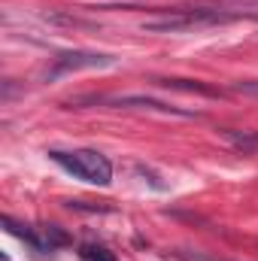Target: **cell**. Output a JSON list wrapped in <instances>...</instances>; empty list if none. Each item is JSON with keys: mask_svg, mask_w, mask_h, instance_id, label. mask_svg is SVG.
Returning a JSON list of instances; mask_svg holds the SVG:
<instances>
[{"mask_svg": "<svg viewBox=\"0 0 258 261\" xmlns=\"http://www.w3.org/2000/svg\"><path fill=\"white\" fill-rule=\"evenodd\" d=\"M119 58L116 55H107V52H85V49H73V52H61L52 58V67L46 70V79L55 82L67 73H76V70H104V67H116Z\"/></svg>", "mask_w": 258, "mask_h": 261, "instance_id": "3", "label": "cell"}, {"mask_svg": "<svg viewBox=\"0 0 258 261\" xmlns=\"http://www.w3.org/2000/svg\"><path fill=\"white\" fill-rule=\"evenodd\" d=\"M104 103H113V107H137V110H152V113H164V116H183V119H192L197 113L192 110H179V107H170L164 100H155V97H143V94H125V97H107Z\"/></svg>", "mask_w": 258, "mask_h": 261, "instance_id": "4", "label": "cell"}, {"mask_svg": "<svg viewBox=\"0 0 258 261\" xmlns=\"http://www.w3.org/2000/svg\"><path fill=\"white\" fill-rule=\"evenodd\" d=\"M43 234H46V240H49V246H52V249H58V246H67V243H70V237H67L58 225L43 228Z\"/></svg>", "mask_w": 258, "mask_h": 261, "instance_id": "10", "label": "cell"}, {"mask_svg": "<svg viewBox=\"0 0 258 261\" xmlns=\"http://www.w3.org/2000/svg\"><path fill=\"white\" fill-rule=\"evenodd\" d=\"M237 12L225 9H210V6H194V9H173L164 18L146 21L143 31L149 34H176V31H194V28H213V24H228L234 21Z\"/></svg>", "mask_w": 258, "mask_h": 261, "instance_id": "2", "label": "cell"}, {"mask_svg": "<svg viewBox=\"0 0 258 261\" xmlns=\"http://www.w3.org/2000/svg\"><path fill=\"white\" fill-rule=\"evenodd\" d=\"M231 146L243 149V152H258V130H234V128H222L219 130Z\"/></svg>", "mask_w": 258, "mask_h": 261, "instance_id": "6", "label": "cell"}, {"mask_svg": "<svg viewBox=\"0 0 258 261\" xmlns=\"http://www.w3.org/2000/svg\"><path fill=\"white\" fill-rule=\"evenodd\" d=\"M49 158H52L58 167H64L73 179H82V182H88V186H100V189H104V186L113 182V164H110V158H107L104 152H97V149H73V152L52 149Z\"/></svg>", "mask_w": 258, "mask_h": 261, "instance_id": "1", "label": "cell"}, {"mask_svg": "<svg viewBox=\"0 0 258 261\" xmlns=\"http://www.w3.org/2000/svg\"><path fill=\"white\" fill-rule=\"evenodd\" d=\"M79 261H119V258L110 246L88 240V243H79Z\"/></svg>", "mask_w": 258, "mask_h": 261, "instance_id": "7", "label": "cell"}, {"mask_svg": "<svg viewBox=\"0 0 258 261\" xmlns=\"http://www.w3.org/2000/svg\"><path fill=\"white\" fill-rule=\"evenodd\" d=\"M231 88H234V91H240V94L258 97V79H240V82H234Z\"/></svg>", "mask_w": 258, "mask_h": 261, "instance_id": "11", "label": "cell"}, {"mask_svg": "<svg viewBox=\"0 0 258 261\" xmlns=\"http://www.w3.org/2000/svg\"><path fill=\"white\" fill-rule=\"evenodd\" d=\"M0 225H3V231L6 234H12V237H18L24 246H31L34 252H40V255H46V252H52V246H49V240H46V234H43V228L37 231V228H31V225H24V222H18V219H12V216H3L0 219Z\"/></svg>", "mask_w": 258, "mask_h": 261, "instance_id": "5", "label": "cell"}, {"mask_svg": "<svg viewBox=\"0 0 258 261\" xmlns=\"http://www.w3.org/2000/svg\"><path fill=\"white\" fill-rule=\"evenodd\" d=\"M67 210L73 213H113V206H100V203H91V200H64Z\"/></svg>", "mask_w": 258, "mask_h": 261, "instance_id": "9", "label": "cell"}, {"mask_svg": "<svg viewBox=\"0 0 258 261\" xmlns=\"http://www.w3.org/2000/svg\"><path fill=\"white\" fill-rule=\"evenodd\" d=\"M158 85H164V88H183V91H197V94H210V97H216L219 91L216 88H210V85H203V82H197V79H155Z\"/></svg>", "mask_w": 258, "mask_h": 261, "instance_id": "8", "label": "cell"}]
</instances>
